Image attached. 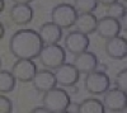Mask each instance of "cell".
I'll list each match as a JSON object with an SVG mask.
<instances>
[{"instance_id": "8", "label": "cell", "mask_w": 127, "mask_h": 113, "mask_svg": "<svg viewBox=\"0 0 127 113\" xmlns=\"http://www.w3.org/2000/svg\"><path fill=\"white\" fill-rule=\"evenodd\" d=\"M37 70V65L33 62V60L18 58V61L13 64L12 74L14 75L15 80L22 81V83H29L36 75Z\"/></svg>"}, {"instance_id": "2", "label": "cell", "mask_w": 127, "mask_h": 113, "mask_svg": "<svg viewBox=\"0 0 127 113\" xmlns=\"http://www.w3.org/2000/svg\"><path fill=\"white\" fill-rule=\"evenodd\" d=\"M42 102L50 113H65L69 103L71 102V97L65 89L55 86L45 91Z\"/></svg>"}, {"instance_id": "4", "label": "cell", "mask_w": 127, "mask_h": 113, "mask_svg": "<svg viewBox=\"0 0 127 113\" xmlns=\"http://www.w3.org/2000/svg\"><path fill=\"white\" fill-rule=\"evenodd\" d=\"M84 89L92 95H102L111 88L109 76L102 70H94L85 74Z\"/></svg>"}, {"instance_id": "13", "label": "cell", "mask_w": 127, "mask_h": 113, "mask_svg": "<svg viewBox=\"0 0 127 113\" xmlns=\"http://www.w3.org/2000/svg\"><path fill=\"white\" fill-rule=\"evenodd\" d=\"M32 84H33L34 89H37L38 91H42V93H45V91L55 88L57 85L55 74L48 69L37 70L36 75L32 79Z\"/></svg>"}, {"instance_id": "16", "label": "cell", "mask_w": 127, "mask_h": 113, "mask_svg": "<svg viewBox=\"0 0 127 113\" xmlns=\"http://www.w3.org/2000/svg\"><path fill=\"white\" fill-rule=\"evenodd\" d=\"M97 24L98 19L93 13H79L75 23H74V27L76 28L75 30H78V32L89 36L95 32Z\"/></svg>"}, {"instance_id": "12", "label": "cell", "mask_w": 127, "mask_h": 113, "mask_svg": "<svg viewBox=\"0 0 127 113\" xmlns=\"http://www.w3.org/2000/svg\"><path fill=\"white\" fill-rule=\"evenodd\" d=\"M74 66L78 69L80 74H88L90 71L97 70L99 66V60L95 56V54L89 52V51H83V52L74 55Z\"/></svg>"}, {"instance_id": "6", "label": "cell", "mask_w": 127, "mask_h": 113, "mask_svg": "<svg viewBox=\"0 0 127 113\" xmlns=\"http://www.w3.org/2000/svg\"><path fill=\"white\" fill-rule=\"evenodd\" d=\"M103 95V106L105 111L114 112V113H120L125 112L127 108V94L126 91L118 89V88H113L108 89Z\"/></svg>"}, {"instance_id": "20", "label": "cell", "mask_w": 127, "mask_h": 113, "mask_svg": "<svg viewBox=\"0 0 127 113\" xmlns=\"http://www.w3.org/2000/svg\"><path fill=\"white\" fill-rule=\"evenodd\" d=\"M126 15V5L125 3L116 1L107 6V17L114 18V19H121Z\"/></svg>"}, {"instance_id": "26", "label": "cell", "mask_w": 127, "mask_h": 113, "mask_svg": "<svg viewBox=\"0 0 127 113\" xmlns=\"http://www.w3.org/2000/svg\"><path fill=\"white\" fill-rule=\"evenodd\" d=\"M4 36H5V27L1 22H0V41L4 38Z\"/></svg>"}, {"instance_id": "14", "label": "cell", "mask_w": 127, "mask_h": 113, "mask_svg": "<svg viewBox=\"0 0 127 113\" xmlns=\"http://www.w3.org/2000/svg\"><path fill=\"white\" fill-rule=\"evenodd\" d=\"M9 15L17 26H27L33 19V9L29 4H14Z\"/></svg>"}, {"instance_id": "7", "label": "cell", "mask_w": 127, "mask_h": 113, "mask_svg": "<svg viewBox=\"0 0 127 113\" xmlns=\"http://www.w3.org/2000/svg\"><path fill=\"white\" fill-rule=\"evenodd\" d=\"M55 78H56V83L60 86L64 88H69L71 85H76L78 81L80 79V73L78 69L74 66V64H66L64 62L59 67L55 69Z\"/></svg>"}, {"instance_id": "17", "label": "cell", "mask_w": 127, "mask_h": 113, "mask_svg": "<svg viewBox=\"0 0 127 113\" xmlns=\"http://www.w3.org/2000/svg\"><path fill=\"white\" fill-rule=\"evenodd\" d=\"M78 113H105V108L102 100L97 98H88L79 103Z\"/></svg>"}, {"instance_id": "1", "label": "cell", "mask_w": 127, "mask_h": 113, "mask_svg": "<svg viewBox=\"0 0 127 113\" xmlns=\"http://www.w3.org/2000/svg\"><path fill=\"white\" fill-rule=\"evenodd\" d=\"M42 46L43 43L38 32L28 28L17 30L9 41V50L17 58L34 60L38 57Z\"/></svg>"}, {"instance_id": "19", "label": "cell", "mask_w": 127, "mask_h": 113, "mask_svg": "<svg viewBox=\"0 0 127 113\" xmlns=\"http://www.w3.org/2000/svg\"><path fill=\"white\" fill-rule=\"evenodd\" d=\"M74 8L78 13H93L98 8V0H74Z\"/></svg>"}, {"instance_id": "18", "label": "cell", "mask_w": 127, "mask_h": 113, "mask_svg": "<svg viewBox=\"0 0 127 113\" xmlns=\"http://www.w3.org/2000/svg\"><path fill=\"white\" fill-rule=\"evenodd\" d=\"M17 80L12 71L8 70H0V94H8L12 93L15 89Z\"/></svg>"}, {"instance_id": "24", "label": "cell", "mask_w": 127, "mask_h": 113, "mask_svg": "<svg viewBox=\"0 0 127 113\" xmlns=\"http://www.w3.org/2000/svg\"><path fill=\"white\" fill-rule=\"evenodd\" d=\"M32 113H50V111L45 107V106H42V107H36L31 111Z\"/></svg>"}, {"instance_id": "28", "label": "cell", "mask_w": 127, "mask_h": 113, "mask_svg": "<svg viewBox=\"0 0 127 113\" xmlns=\"http://www.w3.org/2000/svg\"><path fill=\"white\" fill-rule=\"evenodd\" d=\"M4 8H5V0H0V14L3 13Z\"/></svg>"}, {"instance_id": "11", "label": "cell", "mask_w": 127, "mask_h": 113, "mask_svg": "<svg viewBox=\"0 0 127 113\" xmlns=\"http://www.w3.org/2000/svg\"><path fill=\"white\" fill-rule=\"evenodd\" d=\"M105 54L112 60H125L127 56V41L123 36L108 38L105 42Z\"/></svg>"}, {"instance_id": "22", "label": "cell", "mask_w": 127, "mask_h": 113, "mask_svg": "<svg viewBox=\"0 0 127 113\" xmlns=\"http://www.w3.org/2000/svg\"><path fill=\"white\" fill-rule=\"evenodd\" d=\"M13 103L5 94H0V113H12Z\"/></svg>"}, {"instance_id": "27", "label": "cell", "mask_w": 127, "mask_h": 113, "mask_svg": "<svg viewBox=\"0 0 127 113\" xmlns=\"http://www.w3.org/2000/svg\"><path fill=\"white\" fill-rule=\"evenodd\" d=\"M12 1L14 4H29V3L33 1V0H12Z\"/></svg>"}, {"instance_id": "3", "label": "cell", "mask_w": 127, "mask_h": 113, "mask_svg": "<svg viewBox=\"0 0 127 113\" xmlns=\"http://www.w3.org/2000/svg\"><path fill=\"white\" fill-rule=\"evenodd\" d=\"M38 58L42 66L48 70H55L60 65H62L66 60L65 48L59 43L43 45L38 54Z\"/></svg>"}, {"instance_id": "21", "label": "cell", "mask_w": 127, "mask_h": 113, "mask_svg": "<svg viewBox=\"0 0 127 113\" xmlns=\"http://www.w3.org/2000/svg\"><path fill=\"white\" fill-rule=\"evenodd\" d=\"M114 84H116V88H118L123 91H127V70L126 69H122L120 73H117L114 79Z\"/></svg>"}, {"instance_id": "9", "label": "cell", "mask_w": 127, "mask_h": 113, "mask_svg": "<svg viewBox=\"0 0 127 113\" xmlns=\"http://www.w3.org/2000/svg\"><path fill=\"white\" fill-rule=\"evenodd\" d=\"M89 37L84 33H80L78 30L69 32L64 39V48L71 55H78L83 51H87L89 47Z\"/></svg>"}, {"instance_id": "29", "label": "cell", "mask_w": 127, "mask_h": 113, "mask_svg": "<svg viewBox=\"0 0 127 113\" xmlns=\"http://www.w3.org/2000/svg\"><path fill=\"white\" fill-rule=\"evenodd\" d=\"M122 1H123V3H126V1H127V0H122Z\"/></svg>"}, {"instance_id": "25", "label": "cell", "mask_w": 127, "mask_h": 113, "mask_svg": "<svg viewBox=\"0 0 127 113\" xmlns=\"http://www.w3.org/2000/svg\"><path fill=\"white\" fill-rule=\"evenodd\" d=\"M116 1H118V0H98V3H99V4L105 5V6H108V5H111V4L116 3Z\"/></svg>"}, {"instance_id": "23", "label": "cell", "mask_w": 127, "mask_h": 113, "mask_svg": "<svg viewBox=\"0 0 127 113\" xmlns=\"http://www.w3.org/2000/svg\"><path fill=\"white\" fill-rule=\"evenodd\" d=\"M79 111V103H72V102H70L67 108H66V112L67 113H78Z\"/></svg>"}, {"instance_id": "10", "label": "cell", "mask_w": 127, "mask_h": 113, "mask_svg": "<svg viewBox=\"0 0 127 113\" xmlns=\"http://www.w3.org/2000/svg\"><path fill=\"white\" fill-rule=\"evenodd\" d=\"M121 30H122V27H121V23L118 19H114V18L105 15V17L98 19L95 32L98 33V36L100 38L108 39V38H112L116 36H120Z\"/></svg>"}, {"instance_id": "15", "label": "cell", "mask_w": 127, "mask_h": 113, "mask_svg": "<svg viewBox=\"0 0 127 113\" xmlns=\"http://www.w3.org/2000/svg\"><path fill=\"white\" fill-rule=\"evenodd\" d=\"M38 34L43 45L59 43L62 39V29L56 26L54 22H46L39 27Z\"/></svg>"}, {"instance_id": "30", "label": "cell", "mask_w": 127, "mask_h": 113, "mask_svg": "<svg viewBox=\"0 0 127 113\" xmlns=\"http://www.w3.org/2000/svg\"><path fill=\"white\" fill-rule=\"evenodd\" d=\"M0 67H1V61H0Z\"/></svg>"}, {"instance_id": "5", "label": "cell", "mask_w": 127, "mask_h": 113, "mask_svg": "<svg viewBox=\"0 0 127 113\" xmlns=\"http://www.w3.org/2000/svg\"><path fill=\"white\" fill-rule=\"evenodd\" d=\"M78 12L74 5L67 3H60L51 10V22H54L61 29H70L74 27Z\"/></svg>"}]
</instances>
